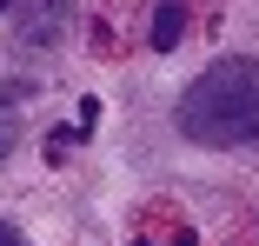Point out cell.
<instances>
[{
  "instance_id": "cell-1",
  "label": "cell",
  "mask_w": 259,
  "mask_h": 246,
  "mask_svg": "<svg viewBox=\"0 0 259 246\" xmlns=\"http://www.w3.org/2000/svg\"><path fill=\"white\" fill-rule=\"evenodd\" d=\"M193 146H252L259 140V54L213 60L173 107Z\"/></svg>"
},
{
  "instance_id": "cell-2",
  "label": "cell",
  "mask_w": 259,
  "mask_h": 246,
  "mask_svg": "<svg viewBox=\"0 0 259 246\" xmlns=\"http://www.w3.org/2000/svg\"><path fill=\"white\" fill-rule=\"evenodd\" d=\"M67 27H73V0H14V40L27 47V54L60 47Z\"/></svg>"
},
{
  "instance_id": "cell-3",
  "label": "cell",
  "mask_w": 259,
  "mask_h": 246,
  "mask_svg": "<svg viewBox=\"0 0 259 246\" xmlns=\"http://www.w3.org/2000/svg\"><path fill=\"white\" fill-rule=\"evenodd\" d=\"M180 33H186V7H180V0H160V7H153V27H146L153 54H173Z\"/></svg>"
},
{
  "instance_id": "cell-4",
  "label": "cell",
  "mask_w": 259,
  "mask_h": 246,
  "mask_svg": "<svg viewBox=\"0 0 259 246\" xmlns=\"http://www.w3.org/2000/svg\"><path fill=\"white\" fill-rule=\"evenodd\" d=\"M80 140H87L80 127H54V133H47V160H60L67 146H80Z\"/></svg>"
},
{
  "instance_id": "cell-5",
  "label": "cell",
  "mask_w": 259,
  "mask_h": 246,
  "mask_svg": "<svg viewBox=\"0 0 259 246\" xmlns=\"http://www.w3.org/2000/svg\"><path fill=\"white\" fill-rule=\"evenodd\" d=\"M27 93H33V80H0V107H20Z\"/></svg>"
},
{
  "instance_id": "cell-6",
  "label": "cell",
  "mask_w": 259,
  "mask_h": 246,
  "mask_svg": "<svg viewBox=\"0 0 259 246\" xmlns=\"http://www.w3.org/2000/svg\"><path fill=\"white\" fill-rule=\"evenodd\" d=\"M73 127H80V133H93V127H100V100H80V120H73Z\"/></svg>"
},
{
  "instance_id": "cell-7",
  "label": "cell",
  "mask_w": 259,
  "mask_h": 246,
  "mask_svg": "<svg viewBox=\"0 0 259 246\" xmlns=\"http://www.w3.org/2000/svg\"><path fill=\"white\" fill-rule=\"evenodd\" d=\"M14 140H20V127H14L7 113H0V160H7V153H14Z\"/></svg>"
},
{
  "instance_id": "cell-8",
  "label": "cell",
  "mask_w": 259,
  "mask_h": 246,
  "mask_svg": "<svg viewBox=\"0 0 259 246\" xmlns=\"http://www.w3.org/2000/svg\"><path fill=\"white\" fill-rule=\"evenodd\" d=\"M0 246H27V239H20V226H14V220H0Z\"/></svg>"
},
{
  "instance_id": "cell-9",
  "label": "cell",
  "mask_w": 259,
  "mask_h": 246,
  "mask_svg": "<svg viewBox=\"0 0 259 246\" xmlns=\"http://www.w3.org/2000/svg\"><path fill=\"white\" fill-rule=\"evenodd\" d=\"M0 14H14V0H0Z\"/></svg>"
}]
</instances>
